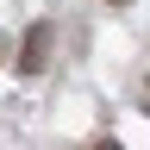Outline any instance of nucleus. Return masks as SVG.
<instances>
[{"label":"nucleus","instance_id":"nucleus-1","mask_svg":"<svg viewBox=\"0 0 150 150\" xmlns=\"http://www.w3.org/2000/svg\"><path fill=\"white\" fill-rule=\"evenodd\" d=\"M44 50H50V25H31L25 31V56H19V75H38V69H44Z\"/></svg>","mask_w":150,"mask_h":150},{"label":"nucleus","instance_id":"nucleus-2","mask_svg":"<svg viewBox=\"0 0 150 150\" xmlns=\"http://www.w3.org/2000/svg\"><path fill=\"white\" fill-rule=\"evenodd\" d=\"M94 150H125V144H112V138H100V144H94Z\"/></svg>","mask_w":150,"mask_h":150},{"label":"nucleus","instance_id":"nucleus-3","mask_svg":"<svg viewBox=\"0 0 150 150\" xmlns=\"http://www.w3.org/2000/svg\"><path fill=\"white\" fill-rule=\"evenodd\" d=\"M106 6H125V0H106Z\"/></svg>","mask_w":150,"mask_h":150}]
</instances>
